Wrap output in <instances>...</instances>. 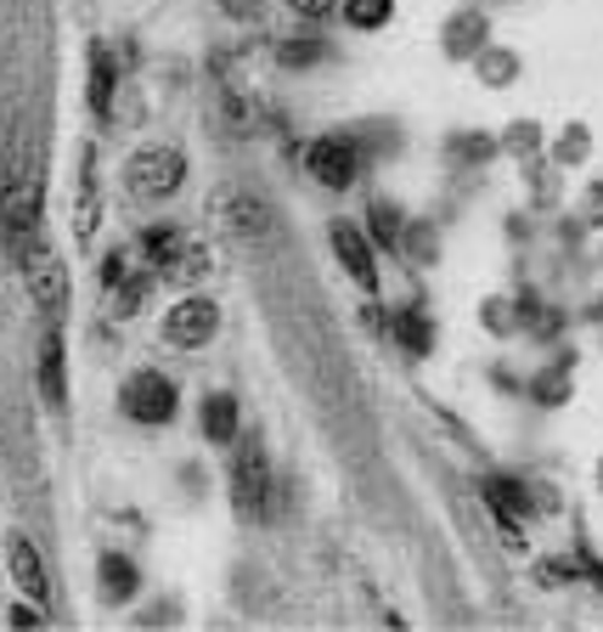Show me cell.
Wrapping results in <instances>:
<instances>
[{
  "label": "cell",
  "instance_id": "4",
  "mask_svg": "<svg viewBox=\"0 0 603 632\" xmlns=\"http://www.w3.org/2000/svg\"><path fill=\"white\" fill-rule=\"evenodd\" d=\"M215 328H220L215 300H181V305L164 316V345H175V350H197V345H209V339H215Z\"/></svg>",
  "mask_w": 603,
  "mask_h": 632
},
{
  "label": "cell",
  "instance_id": "3",
  "mask_svg": "<svg viewBox=\"0 0 603 632\" xmlns=\"http://www.w3.org/2000/svg\"><path fill=\"white\" fill-rule=\"evenodd\" d=\"M181 176H186V158H181V147H164V142L130 153L125 170H118V181H125L130 198H170L181 187Z\"/></svg>",
  "mask_w": 603,
  "mask_h": 632
},
{
  "label": "cell",
  "instance_id": "15",
  "mask_svg": "<svg viewBox=\"0 0 603 632\" xmlns=\"http://www.w3.org/2000/svg\"><path fill=\"white\" fill-rule=\"evenodd\" d=\"M389 7H395V0H344V18H350L355 29H384V23H389Z\"/></svg>",
  "mask_w": 603,
  "mask_h": 632
},
{
  "label": "cell",
  "instance_id": "2",
  "mask_svg": "<svg viewBox=\"0 0 603 632\" xmlns=\"http://www.w3.org/2000/svg\"><path fill=\"white\" fill-rule=\"evenodd\" d=\"M231 503L249 526L271 520V458L260 447V435H243L231 452Z\"/></svg>",
  "mask_w": 603,
  "mask_h": 632
},
{
  "label": "cell",
  "instance_id": "13",
  "mask_svg": "<svg viewBox=\"0 0 603 632\" xmlns=\"http://www.w3.org/2000/svg\"><path fill=\"white\" fill-rule=\"evenodd\" d=\"M91 108L107 119V108H113V57L102 52V46H91Z\"/></svg>",
  "mask_w": 603,
  "mask_h": 632
},
{
  "label": "cell",
  "instance_id": "9",
  "mask_svg": "<svg viewBox=\"0 0 603 632\" xmlns=\"http://www.w3.org/2000/svg\"><path fill=\"white\" fill-rule=\"evenodd\" d=\"M12 582H18L23 599H34V605L52 599V576H46V565H39V553H34L29 537H12Z\"/></svg>",
  "mask_w": 603,
  "mask_h": 632
},
{
  "label": "cell",
  "instance_id": "5",
  "mask_svg": "<svg viewBox=\"0 0 603 632\" xmlns=\"http://www.w3.org/2000/svg\"><path fill=\"white\" fill-rule=\"evenodd\" d=\"M175 384L164 379V373H136L130 384H125V413L130 418H141V424H170L175 418Z\"/></svg>",
  "mask_w": 603,
  "mask_h": 632
},
{
  "label": "cell",
  "instance_id": "1",
  "mask_svg": "<svg viewBox=\"0 0 603 632\" xmlns=\"http://www.w3.org/2000/svg\"><path fill=\"white\" fill-rule=\"evenodd\" d=\"M18 266H23V283H29V300L39 305L46 323H62L68 316V271H62V255L46 244V237H29L18 249Z\"/></svg>",
  "mask_w": 603,
  "mask_h": 632
},
{
  "label": "cell",
  "instance_id": "12",
  "mask_svg": "<svg viewBox=\"0 0 603 632\" xmlns=\"http://www.w3.org/2000/svg\"><path fill=\"white\" fill-rule=\"evenodd\" d=\"M102 592L113 605H125L130 592H136V565H125L118 553H102Z\"/></svg>",
  "mask_w": 603,
  "mask_h": 632
},
{
  "label": "cell",
  "instance_id": "6",
  "mask_svg": "<svg viewBox=\"0 0 603 632\" xmlns=\"http://www.w3.org/2000/svg\"><path fill=\"white\" fill-rule=\"evenodd\" d=\"M305 165H310V176H316L321 187H333V192H344V187L355 181V153H350L344 136H321V142H310Z\"/></svg>",
  "mask_w": 603,
  "mask_h": 632
},
{
  "label": "cell",
  "instance_id": "18",
  "mask_svg": "<svg viewBox=\"0 0 603 632\" xmlns=\"http://www.w3.org/2000/svg\"><path fill=\"white\" fill-rule=\"evenodd\" d=\"M288 7H294L299 18H328V12H333V0H288Z\"/></svg>",
  "mask_w": 603,
  "mask_h": 632
},
{
  "label": "cell",
  "instance_id": "10",
  "mask_svg": "<svg viewBox=\"0 0 603 632\" xmlns=\"http://www.w3.org/2000/svg\"><path fill=\"white\" fill-rule=\"evenodd\" d=\"M39 390H46V402L62 407L68 402V379H62V334L52 323V334L39 339Z\"/></svg>",
  "mask_w": 603,
  "mask_h": 632
},
{
  "label": "cell",
  "instance_id": "8",
  "mask_svg": "<svg viewBox=\"0 0 603 632\" xmlns=\"http://www.w3.org/2000/svg\"><path fill=\"white\" fill-rule=\"evenodd\" d=\"M333 249H339L344 271H350L367 294H373V289H378V260H373V244L361 237V226H355V221H333Z\"/></svg>",
  "mask_w": 603,
  "mask_h": 632
},
{
  "label": "cell",
  "instance_id": "14",
  "mask_svg": "<svg viewBox=\"0 0 603 632\" xmlns=\"http://www.w3.org/2000/svg\"><path fill=\"white\" fill-rule=\"evenodd\" d=\"M186 249V237H181V226H152L147 232V260H158V266H170L175 255Z\"/></svg>",
  "mask_w": 603,
  "mask_h": 632
},
{
  "label": "cell",
  "instance_id": "11",
  "mask_svg": "<svg viewBox=\"0 0 603 632\" xmlns=\"http://www.w3.org/2000/svg\"><path fill=\"white\" fill-rule=\"evenodd\" d=\"M204 435L215 447L237 441V402H231V395H209V402H204Z\"/></svg>",
  "mask_w": 603,
  "mask_h": 632
},
{
  "label": "cell",
  "instance_id": "17",
  "mask_svg": "<svg viewBox=\"0 0 603 632\" xmlns=\"http://www.w3.org/2000/svg\"><path fill=\"white\" fill-rule=\"evenodd\" d=\"M373 226H378V244L400 255V232H395V210L389 204H373Z\"/></svg>",
  "mask_w": 603,
  "mask_h": 632
},
{
  "label": "cell",
  "instance_id": "16",
  "mask_svg": "<svg viewBox=\"0 0 603 632\" xmlns=\"http://www.w3.org/2000/svg\"><path fill=\"white\" fill-rule=\"evenodd\" d=\"M400 345H412L418 356L429 350V323H423L418 311H407V316H400Z\"/></svg>",
  "mask_w": 603,
  "mask_h": 632
},
{
  "label": "cell",
  "instance_id": "7",
  "mask_svg": "<svg viewBox=\"0 0 603 632\" xmlns=\"http://www.w3.org/2000/svg\"><path fill=\"white\" fill-rule=\"evenodd\" d=\"M220 210H226V232H237V244L260 249L265 237H271V210L260 204V198H249V192H226V198H220Z\"/></svg>",
  "mask_w": 603,
  "mask_h": 632
},
{
  "label": "cell",
  "instance_id": "19",
  "mask_svg": "<svg viewBox=\"0 0 603 632\" xmlns=\"http://www.w3.org/2000/svg\"><path fill=\"white\" fill-rule=\"evenodd\" d=\"M7 621H12V627H39V621H46V616H34V610H12Z\"/></svg>",
  "mask_w": 603,
  "mask_h": 632
}]
</instances>
